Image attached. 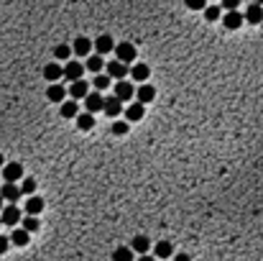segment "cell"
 Instances as JSON below:
<instances>
[{
  "label": "cell",
  "mask_w": 263,
  "mask_h": 261,
  "mask_svg": "<svg viewBox=\"0 0 263 261\" xmlns=\"http://www.w3.org/2000/svg\"><path fill=\"white\" fill-rule=\"evenodd\" d=\"M115 57H118V62H123V64H133L136 62V46L133 44H128V41H120V44H115Z\"/></svg>",
  "instance_id": "obj_1"
},
{
  "label": "cell",
  "mask_w": 263,
  "mask_h": 261,
  "mask_svg": "<svg viewBox=\"0 0 263 261\" xmlns=\"http://www.w3.org/2000/svg\"><path fill=\"white\" fill-rule=\"evenodd\" d=\"M82 74H85V64H82V62H77V59H69V62L64 64V77H67L69 82H77V80H82Z\"/></svg>",
  "instance_id": "obj_2"
},
{
  "label": "cell",
  "mask_w": 263,
  "mask_h": 261,
  "mask_svg": "<svg viewBox=\"0 0 263 261\" xmlns=\"http://www.w3.org/2000/svg\"><path fill=\"white\" fill-rule=\"evenodd\" d=\"M3 179H6L8 184H16L18 179H23V164H18V162H8V164L3 167Z\"/></svg>",
  "instance_id": "obj_3"
},
{
  "label": "cell",
  "mask_w": 263,
  "mask_h": 261,
  "mask_svg": "<svg viewBox=\"0 0 263 261\" xmlns=\"http://www.w3.org/2000/svg\"><path fill=\"white\" fill-rule=\"evenodd\" d=\"M130 74V67L128 64H123V62H118V59H112V62H107V77H118L120 82Z\"/></svg>",
  "instance_id": "obj_4"
},
{
  "label": "cell",
  "mask_w": 263,
  "mask_h": 261,
  "mask_svg": "<svg viewBox=\"0 0 263 261\" xmlns=\"http://www.w3.org/2000/svg\"><path fill=\"white\" fill-rule=\"evenodd\" d=\"M222 23H225V28H228V31H238L245 23V16L240 11H228V13L222 16Z\"/></svg>",
  "instance_id": "obj_5"
},
{
  "label": "cell",
  "mask_w": 263,
  "mask_h": 261,
  "mask_svg": "<svg viewBox=\"0 0 263 261\" xmlns=\"http://www.w3.org/2000/svg\"><path fill=\"white\" fill-rule=\"evenodd\" d=\"M85 108H87V113H100V110H105V97L100 95V92H90L87 97H85Z\"/></svg>",
  "instance_id": "obj_6"
},
{
  "label": "cell",
  "mask_w": 263,
  "mask_h": 261,
  "mask_svg": "<svg viewBox=\"0 0 263 261\" xmlns=\"http://www.w3.org/2000/svg\"><path fill=\"white\" fill-rule=\"evenodd\" d=\"M44 77H46L51 85H56V82L64 77V67H61L59 62H49V64L44 67Z\"/></svg>",
  "instance_id": "obj_7"
},
{
  "label": "cell",
  "mask_w": 263,
  "mask_h": 261,
  "mask_svg": "<svg viewBox=\"0 0 263 261\" xmlns=\"http://www.w3.org/2000/svg\"><path fill=\"white\" fill-rule=\"evenodd\" d=\"M130 77H133L136 82L146 85V80L151 77V69H148V64H143V62H136V64L130 67Z\"/></svg>",
  "instance_id": "obj_8"
},
{
  "label": "cell",
  "mask_w": 263,
  "mask_h": 261,
  "mask_svg": "<svg viewBox=\"0 0 263 261\" xmlns=\"http://www.w3.org/2000/svg\"><path fill=\"white\" fill-rule=\"evenodd\" d=\"M95 49H97V57H105L110 51H115V41H112V36H97V41H95Z\"/></svg>",
  "instance_id": "obj_9"
},
{
  "label": "cell",
  "mask_w": 263,
  "mask_h": 261,
  "mask_svg": "<svg viewBox=\"0 0 263 261\" xmlns=\"http://www.w3.org/2000/svg\"><path fill=\"white\" fill-rule=\"evenodd\" d=\"M0 197L3 200H8V205H16V200L21 197V187L18 184H3V187H0Z\"/></svg>",
  "instance_id": "obj_10"
},
{
  "label": "cell",
  "mask_w": 263,
  "mask_h": 261,
  "mask_svg": "<svg viewBox=\"0 0 263 261\" xmlns=\"http://www.w3.org/2000/svg\"><path fill=\"white\" fill-rule=\"evenodd\" d=\"M67 95H69V90H64V85H59V82L56 85H49V90H46V100L49 102H59L61 105Z\"/></svg>",
  "instance_id": "obj_11"
},
{
  "label": "cell",
  "mask_w": 263,
  "mask_h": 261,
  "mask_svg": "<svg viewBox=\"0 0 263 261\" xmlns=\"http://www.w3.org/2000/svg\"><path fill=\"white\" fill-rule=\"evenodd\" d=\"M92 41L90 39H85V36H77V39H74V44H72V51L77 54V57H87L90 51H92Z\"/></svg>",
  "instance_id": "obj_12"
},
{
  "label": "cell",
  "mask_w": 263,
  "mask_h": 261,
  "mask_svg": "<svg viewBox=\"0 0 263 261\" xmlns=\"http://www.w3.org/2000/svg\"><path fill=\"white\" fill-rule=\"evenodd\" d=\"M0 220L6 223V226H18V220H21V210L16 205H6L3 207V215H0Z\"/></svg>",
  "instance_id": "obj_13"
},
{
  "label": "cell",
  "mask_w": 263,
  "mask_h": 261,
  "mask_svg": "<svg viewBox=\"0 0 263 261\" xmlns=\"http://www.w3.org/2000/svg\"><path fill=\"white\" fill-rule=\"evenodd\" d=\"M136 97H138L141 105H148V102L156 97V87H154V85H141V87L136 90Z\"/></svg>",
  "instance_id": "obj_14"
},
{
  "label": "cell",
  "mask_w": 263,
  "mask_h": 261,
  "mask_svg": "<svg viewBox=\"0 0 263 261\" xmlns=\"http://www.w3.org/2000/svg\"><path fill=\"white\" fill-rule=\"evenodd\" d=\"M143 116H146V108H143V105H141L138 100H136V102H130V105L125 108V118H128L130 123H136V121H141Z\"/></svg>",
  "instance_id": "obj_15"
},
{
  "label": "cell",
  "mask_w": 263,
  "mask_h": 261,
  "mask_svg": "<svg viewBox=\"0 0 263 261\" xmlns=\"http://www.w3.org/2000/svg\"><path fill=\"white\" fill-rule=\"evenodd\" d=\"M133 95H136V87H133L130 82H125V80H123V82H118V85H115V97H118L120 102H123V100H130Z\"/></svg>",
  "instance_id": "obj_16"
},
{
  "label": "cell",
  "mask_w": 263,
  "mask_h": 261,
  "mask_svg": "<svg viewBox=\"0 0 263 261\" xmlns=\"http://www.w3.org/2000/svg\"><path fill=\"white\" fill-rule=\"evenodd\" d=\"M69 95H72L74 100H80V97H87V95H90V85H87L85 80H77V82H72V87H69Z\"/></svg>",
  "instance_id": "obj_17"
},
{
  "label": "cell",
  "mask_w": 263,
  "mask_h": 261,
  "mask_svg": "<svg viewBox=\"0 0 263 261\" xmlns=\"http://www.w3.org/2000/svg\"><path fill=\"white\" fill-rule=\"evenodd\" d=\"M105 113H107L110 118L120 116V113H123V102H120L118 97H105Z\"/></svg>",
  "instance_id": "obj_18"
},
{
  "label": "cell",
  "mask_w": 263,
  "mask_h": 261,
  "mask_svg": "<svg viewBox=\"0 0 263 261\" xmlns=\"http://www.w3.org/2000/svg\"><path fill=\"white\" fill-rule=\"evenodd\" d=\"M243 16H245V21H248V23L258 26V23L263 21V8H260L258 3H253V6H248V11H245Z\"/></svg>",
  "instance_id": "obj_19"
},
{
  "label": "cell",
  "mask_w": 263,
  "mask_h": 261,
  "mask_svg": "<svg viewBox=\"0 0 263 261\" xmlns=\"http://www.w3.org/2000/svg\"><path fill=\"white\" fill-rule=\"evenodd\" d=\"M77 116H80L77 100H64L61 102V118H77Z\"/></svg>",
  "instance_id": "obj_20"
},
{
  "label": "cell",
  "mask_w": 263,
  "mask_h": 261,
  "mask_svg": "<svg viewBox=\"0 0 263 261\" xmlns=\"http://www.w3.org/2000/svg\"><path fill=\"white\" fill-rule=\"evenodd\" d=\"M130 248H133V253L146 256V253H148V248H151V241H148L146 236H136V238H133V243H130Z\"/></svg>",
  "instance_id": "obj_21"
},
{
  "label": "cell",
  "mask_w": 263,
  "mask_h": 261,
  "mask_svg": "<svg viewBox=\"0 0 263 261\" xmlns=\"http://www.w3.org/2000/svg\"><path fill=\"white\" fill-rule=\"evenodd\" d=\"M41 210H44V200H41V197H36V195H33V197H28V200H26V213H28V215H33V218H36Z\"/></svg>",
  "instance_id": "obj_22"
},
{
  "label": "cell",
  "mask_w": 263,
  "mask_h": 261,
  "mask_svg": "<svg viewBox=\"0 0 263 261\" xmlns=\"http://www.w3.org/2000/svg\"><path fill=\"white\" fill-rule=\"evenodd\" d=\"M28 241H31V233L23 231V228H16V231L11 233V243H13V246H21V248H23Z\"/></svg>",
  "instance_id": "obj_23"
},
{
  "label": "cell",
  "mask_w": 263,
  "mask_h": 261,
  "mask_svg": "<svg viewBox=\"0 0 263 261\" xmlns=\"http://www.w3.org/2000/svg\"><path fill=\"white\" fill-rule=\"evenodd\" d=\"M171 256H174V246H171L169 241H159V243H156V258H164V261H166V258H171Z\"/></svg>",
  "instance_id": "obj_24"
},
{
  "label": "cell",
  "mask_w": 263,
  "mask_h": 261,
  "mask_svg": "<svg viewBox=\"0 0 263 261\" xmlns=\"http://www.w3.org/2000/svg\"><path fill=\"white\" fill-rule=\"evenodd\" d=\"M112 261H133V248L130 246H118L112 251Z\"/></svg>",
  "instance_id": "obj_25"
},
{
  "label": "cell",
  "mask_w": 263,
  "mask_h": 261,
  "mask_svg": "<svg viewBox=\"0 0 263 261\" xmlns=\"http://www.w3.org/2000/svg\"><path fill=\"white\" fill-rule=\"evenodd\" d=\"M77 128H80V131H92V128H95V118H92V113H82V116H77Z\"/></svg>",
  "instance_id": "obj_26"
},
{
  "label": "cell",
  "mask_w": 263,
  "mask_h": 261,
  "mask_svg": "<svg viewBox=\"0 0 263 261\" xmlns=\"http://www.w3.org/2000/svg\"><path fill=\"white\" fill-rule=\"evenodd\" d=\"M85 67H87L90 72L100 74V72H102V67H105V62H102V57H90V59L85 62Z\"/></svg>",
  "instance_id": "obj_27"
},
{
  "label": "cell",
  "mask_w": 263,
  "mask_h": 261,
  "mask_svg": "<svg viewBox=\"0 0 263 261\" xmlns=\"http://www.w3.org/2000/svg\"><path fill=\"white\" fill-rule=\"evenodd\" d=\"M33 192H36V179H23L21 182V195L33 197Z\"/></svg>",
  "instance_id": "obj_28"
},
{
  "label": "cell",
  "mask_w": 263,
  "mask_h": 261,
  "mask_svg": "<svg viewBox=\"0 0 263 261\" xmlns=\"http://www.w3.org/2000/svg\"><path fill=\"white\" fill-rule=\"evenodd\" d=\"M222 16V6H210V8H205V18L207 21H217Z\"/></svg>",
  "instance_id": "obj_29"
},
{
  "label": "cell",
  "mask_w": 263,
  "mask_h": 261,
  "mask_svg": "<svg viewBox=\"0 0 263 261\" xmlns=\"http://www.w3.org/2000/svg\"><path fill=\"white\" fill-rule=\"evenodd\" d=\"M72 54H74V51H72V46H67V44H59V46L54 49V57H56V59H69Z\"/></svg>",
  "instance_id": "obj_30"
},
{
  "label": "cell",
  "mask_w": 263,
  "mask_h": 261,
  "mask_svg": "<svg viewBox=\"0 0 263 261\" xmlns=\"http://www.w3.org/2000/svg\"><path fill=\"white\" fill-rule=\"evenodd\" d=\"M128 121H115V123H112V133H115V136H125L128 133Z\"/></svg>",
  "instance_id": "obj_31"
},
{
  "label": "cell",
  "mask_w": 263,
  "mask_h": 261,
  "mask_svg": "<svg viewBox=\"0 0 263 261\" xmlns=\"http://www.w3.org/2000/svg\"><path fill=\"white\" fill-rule=\"evenodd\" d=\"M23 231H28V233H33V231H39V220H36L33 215H28V218L23 220Z\"/></svg>",
  "instance_id": "obj_32"
},
{
  "label": "cell",
  "mask_w": 263,
  "mask_h": 261,
  "mask_svg": "<svg viewBox=\"0 0 263 261\" xmlns=\"http://www.w3.org/2000/svg\"><path fill=\"white\" fill-rule=\"evenodd\" d=\"M184 3L189 11H205L207 8V0H184Z\"/></svg>",
  "instance_id": "obj_33"
},
{
  "label": "cell",
  "mask_w": 263,
  "mask_h": 261,
  "mask_svg": "<svg viewBox=\"0 0 263 261\" xmlns=\"http://www.w3.org/2000/svg\"><path fill=\"white\" fill-rule=\"evenodd\" d=\"M95 87H97V92L107 90V87H110V77H105V74H100V77H95Z\"/></svg>",
  "instance_id": "obj_34"
},
{
  "label": "cell",
  "mask_w": 263,
  "mask_h": 261,
  "mask_svg": "<svg viewBox=\"0 0 263 261\" xmlns=\"http://www.w3.org/2000/svg\"><path fill=\"white\" fill-rule=\"evenodd\" d=\"M11 248V236H0V256Z\"/></svg>",
  "instance_id": "obj_35"
},
{
  "label": "cell",
  "mask_w": 263,
  "mask_h": 261,
  "mask_svg": "<svg viewBox=\"0 0 263 261\" xmlns=\"http://www.w3.org/2000/svg\"><path fill=\"white\" fill-rule=\"evenodd\" d=\"M238 6H240V0H222L225 11H238Z\"/></svg>",
  "instance_id": "obj_36"
},
{
  "label": "cell",
  "mask_w": 263,
  "mask_h": 261,
  "mask_svg": "<svg viewBox=\"0 0 263 261\" xmlns=\"http://www.w3.org/2000/svg\"><path fill=\"white\" fill-rule=\"evenodd\" d=\"M174 261H192V258L186 256V253H176V256H174Z\"/></svg>",
  "instance_id": "obj_37"
},
{
  "label": "cell",
  "mask_w": 263,
  "mask_h": 261,
  "mask_svg": "<svg viewBox=\"0 0 263 261\" xmlns=\"http://www.w3.org/2000/svg\"><path fill=\"white\" fill-rule=\"evenodd\" d=\"M138 261H156V258H154V256H148V253H146V256H141Z\"/></svg>",
  "instance_id": "obj_38"
},
{
  "label": "cell",
  "mask_w": 263,
  "mask_h": 261,
  "mask_svg": "<svg viewBox=\"0 0 263 261\" xmlns=\"http://www.w3.org/2000/svg\"><path fill=\"white\" fill-rule=\"evenodd\" d=\"M0 213H3V197H0Z\"/></svg>",
  "instance_id": "obj_39"
},
{
  "label": "cell",
  "mask_w": 263,
  "mask_h": 261,
  "mask_svg": "<svg viewBox=\"0 0 263 261\" xmlns=\"http://www.w3.org/2000/svg\"><path fill=\"white\" fill-rule=\"evenodd\" d=\"M0 167H6V164H3V154H0Z\"/></svg>",
  "instance_id": "obj_40"
},
{
  "label": "cell",
  "mask_w": 263,
  "mask_h": 261,
  "mask_svg": "<svg viewBox=\"0 0 263 261\" xmlns=\"http://www.w3.org/2000/svg\"><path fill=\"white\" fill-rule=\"evenodd\" d=\"M255 3H258V6H260V8H263V0H255Z\"/></svg>",
  "instance_id": "obj_41"
},
{
  "label": "cell",
  "mask_w": 263,
  "mask_h": 261,
  "mask_svg": "<svg viewBox=\"0 0 263 261\" xmlns=\"http://www.w3.org/2000/svg\"><path fill=\"white\" fill-rule=\"evenodd\" d=\"M0 226H3V220H0Z\"/></svg>",
  "instance_id": "obj_42"
}]
</instances>
